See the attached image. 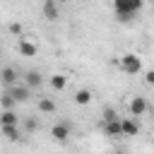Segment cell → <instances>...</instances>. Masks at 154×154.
Wrapping results in <instances>:
<instances>
[{"instance_id":"obj_1","label":"cell","mask_w":154,"mask_h":154,"mask_svg":"<svg viewBox=\"0 0 154 154\" xmlns=\"http://www.w3.org/2000/svg\"><path fill=\"white\" fill-rule=\"evenodd\" d=\"M144 0H113L116 14H137L142 10Z\"/></svg>"},{"instance_id":"obj_2","label":"cell","mask_w":154,"mask_h":154,"mask_svg":"<svg viewBox=\"0 0 154 154\" xmlns=\"http://www.w3.org/2000/svg\"><path fill=\"white\" fill-rule=\"evenodd\" d=\"M120 67H123V72H128V75H137L140 70H142V60L135 55V53H125L120 60Z\"/></svg>"},{"instance_id":"obj_3","label":"cell","mask_w":154,"mask_h":154,"mask_svg":"<svg viewBox=\"0 0 154 154\" xmlns=\"http://www.w3.org/2000/svg\"><path fill=\"white\" fill-rule=\"evenodd\" d=\"M0 82L10 89V87H14V84H19V72L12 67V65H7V67H2L0 70Z\"/></svg>"},{"instance_id":"obj_4","label":"cell","mask_w":154,"mask_h":154,"mask_svg":"<svg viewBox=\"0 0 154 154\" xmlns=\"http://www.w3.org/2000/svg\"><path fill=\"white\" fill-rule=\"evenodd\" d=\"M7 91L14 96V101H17V103H24V101H29V96H31V89H29L26 84H14V87H10Z\"/></svg>"},{"instance_id":"obj_5","label":"cell","mask_w":154,"mask_h":154,"mask_svg":"<svg viewBox=\"0 0 154 154\" xmlns=\"http://www.w3.org/2000/svg\"><path fill=\"white\" fill-rule=\"evenodd\" d=\"M17 51H19V55H24V58H34V55L38 53L36 43H31L29 38H19V43H17Z\"/></svg>"},{"instance_id":"obj_6","label":"cell","mask_w":154,"mask_h":154,"mask_svg":"<svg viewBox=\"0 0 154 154\" xmlns=\"http://www.w3.org/2000/svg\"><path fill=\"white\" fill-rule=\"evenodd\" d=\"M24 84H26L29 89H41V84H43V75L36 72V70H29V72H24Z\"/></svg>"},{"instance_id":"obj_7","label":"cell","mask_w":154,"mask_h":154,"mask_svg":"<svg viewBox=\"0 0 154 154\" xmlns=\"http://www.w3.org/2000/svg\"><path fill=\"white\" fill-rule=\"evenodd\" d=\"M51 137H53L55 142H65V140L70 137V125H67V123L53 125V128H51Z\"/></svg>"},{"instance_id":"obj_8","label":"cell","mask_w":154,"mask_h":154,"mask_svg":"<svg viewBox=\"0 0 154 154\" xmlns=\"http://www.w3.org/2000/svg\"><path fill=\"white\" fill-rule=\"evenodd\" d=\"M147 108H149V106H147V99H144V96H135V99L130 101V113H132V116H144Z\"/></svg>"},{"instance_id":"obj_9","label":"cell","mask_w":154,"mask_h":154,"mask_svg":"<svg viewBox=\"0 0 154 154\" xmlns=\"http://www.w3.org/2000/svg\"><path fill=\"white\" fill-rule=\"evenodd\" d=\"M103 135H108V137H120V135H123V123H120V120L103 123Z\"/></svg>"},{"instance_id":"obj_10","label":"cell","mask_w":154,"mask_h":154,"mask_svg":"<svg viewBox=\"0 0 154 154\" xmlns=\"http://www.w3.org/2000/svg\"><path fill=\"white\" fill-rule=\"evenodd\" d=\"M120 123H123V135L125 137H135L140 132V125L135 123V118H123Z\"/></svg>"},{"instance_id":"obj_11","label":"cell","mask_w":154,"mask_h":154,"mask_svg":"<svg viewBox=\"0 0 154 154\" xmlns=\"http://www.w3.org/2000/svg\"><path fill=\"white\" fill-rule=\"evenodd\" d=\"M0 132L10 140V142H17L19 137H22V130H19V125H0Z\"/></svg>"},{"instance_id":"obj_12","label":"cell","mask_w":154,"mask_h":154,"mask_svg":"<svg viewBox=\"0 0 154 154\" xmlns=\"http://www.w3.org/2000/svg\"><path fill=\"white\" fill-rule=\"evenodd\" d=\"M43 17H46L48 22H55V19H58V2H55V0H46V2H43Z\"/></svg>"},{"instance_id":"obj_13","label":"cell","mask_w":154,"mask_h":154,"mask_svg":"<svg viewBox=\"0 0 154 154\" xmlns=\"http://www.w3.org/2000/svg\"><path fill=\"white\" fill-rule=\"evenodd\" d=\"M72 99H75V103H77V106H87V103L91 101V91H89V89H77Z\"/></svg>"},{"instance_id":"obj_14","label":"cell","mask_w":154,"mask_h":154,"mask_svg":"<svg viewBox=\"0 0 154 154\" xmlns=\"http://www.w3.org/2000/svg\"><path fill=\"white\" fill-rule=\"evenodd\" d=\"M0 125H19V118L14 111H2L0 113Z\"/></svg>"},{"instance_id":"obj_15","label":"cell","mask_w":154,"mask_h":154,"mask_svg":"<svg viewBox=\"0 0 154 154\" xmlns=\"http://www.w3.org/2000/svg\"><path fill=\"white\" fill-rule=\"evenodd\" d=\"M14 103H17V101H14V96H12L10 91L0 94V108H2V111H12V108H14Z\"/></svg>"},{"instance_id":"obj_16","label":"cell","mask_w":154,"mask_h":154,"mask_svg":"<svg viewBox=\"0 0 154 154\" xmlns=\"http://www.w3.org/2000/svg\"><path fill=\"white\" fill-rule=\"evenodd\" d=\"M65 84H67V77H65V75H53V77H51V87H53L55 91H63Z\"/></svg>"},{"instance_id":"obj_17","label":"cell","mask_w":154,"mask_h":154,"mask_svg":"<svg viewBox=\"0 0 154 154\" xmlns=\"http://www.w3.org/2000/svg\"><path fill=\"white\" fill-rule=\"evenodd\" d=\"M38 111H41V113H53V111H55V103L43 96V99H38Z\"/></svg>"},{"instance_id":"obj_18","label":"cell","mask_w":154,"mask_h":154,"mask_svg":"<svg viewBox=\"0 0 154 154\" xmlns=\"http://www.w3.org/2000/svg\"><path fill=\"white\" fill-rule=\"evenodd\" d=\"M111 120H118V113H116L111 106H106V108H103V123H111Z\"/></svg>"},{"instance_id":"obj_19","label":"cell","mask_w":154,"mask_h":154,"mask_svg":"<svg viewBox=\"0 0 154 154\" xmlns=\"http://www.w3.org/2000/svg\"><path fill=\"white\" fill-rule=\"evenodd\" d=\"M36 128H38V123H36V118H26V120H24V130H26V132H34Z\"/></svg>"},{"instance_id":"obj_20","label":"cell","mask_w":154,"mask_h":154,"mask_svg":"<svg viewBox=\"0 0 154 154\" xmlns=\"http://www.w3.org/2000/svg\"><path fill=\"white\" fill-rule=\"evenodd\" d=\"M10 34L22 36V24H19V22H12V24H10Z\"/></svg>"},{"instance_id":"obj_21","label":"cell","mask_w":154,"mask_h":154,"mask_svg":"<svg viewBox=\"0 0 154 154\" xmlns=\"http://www.w3.org/2000/svg\"><path fill=\"white\" fill-rule=\"evenodd\" d=\"M144 82H147V84H152V87H154V70H149V72H147V75H144Z\"/></svg>"},{"instance_id":"obj_22","label":"cell","mask_w":154,"mask_h":154,"mask_svg":"<svg viewBox=\"0 0 154 154\" xmlns=\"http://www.w3.org/2000/svg\"><path fill=\"white\" fill-rule=\"evenodd\" d=\"M55 2H70V0H55Z\"/></svg>"},{"instance_id":"obj_23","label":"cell","mask_w":154,"mask_h":154,"mask_svg":"<svg viewBox=\"0 0 154 154\" xmlns=\"http://www.w3.org/2000/svg\"><path fill=\"white\" fill-rule=\"evenodd\" d=\"M152 147H154V137H152Z\"/></svg>"},{"instance_id":"obj_24","label":"cell","mask_w":154,"mask_h":154,"mask_svg":"<svg viewBox=\"0 0 154 154\" xmlns=\"http://www.w3.org/2000/svg\"><path fill=\"white\" fill-rule=\"evenodd\" d=\"M152 116H154V108H152Z\"/></svg>"},{"instance_id":"obj_25","label":"cell","mask_w":154,"mask_h":154,"mask_svg":"<svg viewBox=\"0 0 154 154\" xmlns=\"http://www.w3.org/2000/svg\"><path fill=\"white\" fill-rule=\"evenodd\" d=\"M0 70H2V67H0Z\"/></svg>"}]
</instances>
